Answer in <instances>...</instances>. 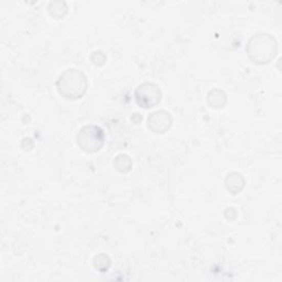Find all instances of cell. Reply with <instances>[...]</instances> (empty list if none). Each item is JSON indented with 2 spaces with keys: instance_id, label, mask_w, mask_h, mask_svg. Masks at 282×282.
Returning a JSON list of instances; mask_svg holds the SVG:
<instances>
[{
  "instance_id": "6da1fadb",
  "label": "cell",
  "mask_w": 282,
  "mask_h": 282,
  "mask_svg": "<svg viewBox=\"0 0 282 282\" xmlns=\"http://www.w3.org/2000/svg\"><path fill=\"white\" fill-rule=\"evenodd\" d=\"M93 127H86L85 129H83L81 132V137L78 136V143H82L86 140H89V138L91 140H93V137L97 136L99 133H102L98 128L94 127V130H92ZM98 142L102 143V141L99 140H95V141H91V143L89 144V149L88 151H96L100 148V144H98Z\"/></svg>"
}]
</instances>
